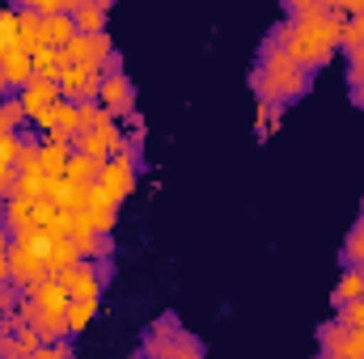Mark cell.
Here are the masks:
<instances>
[{
  "label": "cell",
  "mask_w": 364,
  "mask_h": 359,
  "mask_svg": "<svg viewBox=\"0 0 364 359\" xmlns=\"http://www.w3.org/2000/svg\"><path fill=\"white\" fill-rule=\"evenodd\" d=\"M132 359H144V351H136V355H132Z\"/></svg>",
  "instance_id": "7402d4cb"
},
{
  "label": "cell",
  "mask_w": 364,
  "mask_h": 359,
  "mask_svg": "<svg viewBox=\"0 0 364 359\" xmlns=\"http://www.w3.org/2000/svg\"><path fill=\"white\" fill-rule=\"evenodd\" d=\"M318 355L326 359H352V330L343 321H322L318 326Z\"/></svg>",
  "instance_id": "ba28073f"
},
{
  "label": "cell",
  "mask_w": 364,
  "mask_h": 359,
  "mask_svg": "<svg viewBox=\"0 0 364 359\" xmlns=\"http://www.w3.org/2000/svg\"><path fill=\"white\" fill-rule=\"evenodd\" d=\"M343 270H356V275H364V237L352 228L348 233V241H343Z\"/></svg>",
  "instance_id": "2e32d148"
},
{
  "label": "cell",
  "mask_w": 364,
  "mask_h": 359,
  "mask_svg": "<svg viewBox=\"0 0 364 359\" xmlns=\"http://www.w3.org/2000/svg\"><path fill=\"white\" fill-rule=\"evenodd\" d=\"M318 359H326V355H318Z\"/></svg>",
  "instance_id": "603a6c76"
},
{
  "label": "cell",
  "mask_w": 364,
  "mask_h": 359,
  "mask_svg": "<svg viewBox=\"0 0 364 359\" xmlns=\"http://www.w3.org/2000/svg\"><path fill=\"white\" fill-rule=\"evenodd\" d=\"M140 144H144V140H132V136H127V153H123V157H110V161L102 165L97 190H102V199H106L110 207H119V203L132 194V186H136V170H140Z\"/></svg>",
  "instance_id": "7a4b0ae2"
},
{
  "label": "cell",
  "mask_w": 364,
  "mask_h": 359,
  "mask_svg": "<svg viewBox=\"0 0 364 359\" xmlns=\"http://www.w3.org/2000/svg\"><path fill=\"white\" fill-rule=\"evenodd\" d=\"M352 300H364V275L343 270V279H339V283H335V292H331V304H335V309H343V304H352Z\"/></svg>",
  "instance_id": "5bb4252c"
},
{
  "label": "cell",
  "mask_w": 364,
  "mask_h": 359,
  "mask_svg": "<svg viewBox=\"0 0 364 359\" xmlns=\"http://www.w3.org/2000/svg\"><path fill=\"white\" fill-rule=\"evenodd\" d=\"M34 359H73V343L64 338V343H43V351Z\"/></svg>",
  "instance_id": "44dd1931"
},
{
  "label": "cell",
  "mask_w": 364,
  "mask_h": 359,
  "mask_svg": "<svg viewBox=\"0 0 364 359\" xmlns=\"http://www.w3.org/2000/svg\"><path fill=\"white\" fill-rule=\"evenodd\" d=\"M68 13L77 21V34H106V4H93V0H68Z\"/></svg>",
  "instance_id": "8fae6325"
},
{
  "label": "cell",
  "mask_w": 364,
  "mask_h": 359,
  "mask_svg": "<svg viewBox=\"0 0 364 359\" xmlns=\"http://www.w3.org/2000/svg\"><path fill=\"white\" fill-rule=\"evenodd\" d=\"M250 89L259 93V101H275V106H288L296 97L314 89V72H305L301 64H292L279 47L263 43L259 51V68L250 72Z\"/></svg>",
  "instance_id": "6da1fadb"
},
{
  "label": "cell",
  "mask_w": 364,
  "mask_h": 359,
  "mask_svg": "<svg viewBox=\"0 0 364 359\" xmlns=\"http://www.w3.org/2000/svg\"><path fill=\"white\" fill-rule=\"evenodd\" d=\"M17 304H21V287L17 283H0V317L17 313Z\"/></svg>",
  "instance_id": "ffe728a7"
},
{
  "label": "cell",
  "mask_w": 364,
  "mask_h": 359,
  "mask_svg": "<svg viewBox=\"0 0 364 359\" xmlns=\"http://www.w3.org/2000/svg\"><path fill=\"white\" fill-rule=\"evenodd\" d=\"M182 326L166 313V317H157L153 326H149V334H144V359H174V343H178Z\"/></svg>",
  "instance_id": "5b68a950"
},
{
  "label": "cell",
  "mask_w": 364,
  "mask_h": 359,
  "mask_svg": "<svg viewBox=\"0 0 364 359\" xmlns=\"http://www.w3.org/2000/svg\"><path fill=\"white\" fill-rule=\"evenodd\" d=\"M335 321H343L348 330H364V300H352V304L335 309Z\"/></svg>",
  "instance_id": "ac0fdd59"
},
{
  "label": "cell",
  "mask_w": 364,
  "mask_h": 359,
  "mask_svg": "<svg viewBox=\"0 0 364 359\" xmlns=\"http://www.w3.org/2000/svg\"><path fill=\"white\" fill-rule=\"evenodd\" d=\"M30 81H34V64H30V55L17 51V47H9L4 60H0V85L13 89V93H21Z\"/></svg>",
  "instance_id": "52a82bcc"
},
{
  "label": "cell",
  "mask_w": 364,
  "mask_h": 359,
  "mask_svg": "<svg viewBox=\"0 0 364 359\" xmlns=\"http://www.w3.org/2000/svg\"><path fill=\"white\" fill-rule=\"evenodd\" d=\"M97 178H102V165H97V161H90V157H81V153H73L64 182H68V186H81V190H90V186H97Z\"/></svg>",
  "instance_id": "4fadbf2b"
},
{
  "label": "cell",
  "mask_w": 364,
  "mask_h": 359,
  "mask_svg": "<svg viewBox=\"0 0 364 359\" xmlns=\"http://www.w3.org/2000/svg\"><path fill=\"white\" fill-rule=\"evenodd\" d=\"M68 161H73V148L68 144H51V140H43V153H38V174L51 182H64L68 174Z\"/></svg>",
  "instance_id": "9c48e42d"
},
{
  "label": "cell",
  "mask_w": 364,
  "mask_h": 359,
  "mask_svg": "<svg viewBox=\"0 0 364 359\" xmlns=\"http://www.w3.org/2000/svg\"><path fill=\"white\" fill-rule=\"evenodd\" d=\"M13 47L34 55L43 51V17L30 9V4H17V30H13Z\"/></svg>",
  "instance_id": "8992f818"
},
{
  "label": "cell",
  "mask_w": 364,
  "mask_h": 359,
  "mask_svg": "<svg viewBox=\"0 0 364 359\" xmlns=\"http://www.w3.org/2000/svg\"><path fill=\"white\" fill-rule=\"evenodd\" d=\"M97 106L119 123L123 114H132L136 110V89H132V81L123 77V72H106V81H102V89H97Z\"/></svg>",
  "instance_id": "3957f363"
},
{
  "label": "cell",
  "mask_w": 364,
  "mask_h": 359,
  "mask_svg": "<svg viewBox=\"0 0 364 359\" xmlns=\"http://www.w3.org/2000/svg\"><path fill=\"white\" fill-rule=\"evenodd\" d=\"M174 359H208V355H203V343H199L195 334H186V330H182L178 343H174Z\"/></svg>",
  "instance_id": "d6986e66"
},
{
  "label": "cell",
  "mask_w": 364,
  "mask_h": 359,
  "mask_svg": "<svg viewBox=\"0 0 364 359\" xmlns=\"http://www.w3.org/2000/svg\"><path fill=\"white\" fill-rule=\"evenodd\" d=\"M73 267H81V250H77V241H51V250H47V270H51V279L68 275Z\"/></svg>",
  "instance_id": "7c38bea8"
},
{
  "label": "cell",
  "mask_w": 364,
  "mask_h": 359,
  "mask_svg": "<svg viewBox=\"0 0 364 359\" xmlns=\"http://www.w3.org/2000/svg\"><path fill=\"white\" fill-rule=\"evenodd\" d=\"M73 38H77V21H73L68 9L55 13V17H43V47L47 51H64Z\"/></svg>",
  "instance_id": "30bf717a"
},
{
  "label": "cell",
  "mask_w": 364,
  "mask_h": 359,
  "mask_svg": "<svg viewBox=\"0 0 364 359\" xmlns=\"http://www.w3.org/2000/svg\"><path fill=\"white\" fill-rule=\"evenodd\" d=\"M17 101H21L26 118H34V123H38V118H47L64 97H60V85H55V81H30L26 89L17 93Z\"/></svg>",
  "instance_id": "277c9868"
},
{
  "label": "cell",
  "mask_w": 364,
  "mask_h": 359,
  "mask_svg": "<svg viewBox=\"0 0 364 359\" xmlns=\"http://www.w3.org/2000/svg\"><path fill=\"white\" fill-rule=\"evenodd\" d=\"M93 309H97V304H85V300H68V334H81V330L90 326Z\"/></svg>",
  "instance_id": "e0dca14e"
},
{
  "label": "cell",
  "mask_w": 364,
  "mask_h": 359,
  "mask_svg": "<svg viewBox=\"0 0 364 359\" xmlns=\"http://www.w3.org/2000/svg\"><path fill=\"white\" fill-rule=\"evenodd\" d=\"M284 123V106H275V101H259V123H255V131H259V140H272V131Z\"/></svg>",
  "instance_id": "9a60e30c"
}]
</instances>
